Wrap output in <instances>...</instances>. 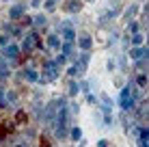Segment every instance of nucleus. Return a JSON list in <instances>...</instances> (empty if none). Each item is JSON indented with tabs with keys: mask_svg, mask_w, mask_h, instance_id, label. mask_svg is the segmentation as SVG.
<instances>
[{
	"mask_svg": "<svg viewBox=\"0 0 149 147\" xmlns=\"http://www.w3.org/2000/svg\"><path fill=\"white\" fill-rule=\"evenodd\" d=\"M61 106H65V100H52V102L45 106V110H43V123H52V121L56 119V115H58Z\"/></svg>",
	"mask_w": 149,
	"mask_h": 147,
	"instance_id": "obj_1",
	"label": "nucleus"
},
{
	"mask_svg": "<svg viewBox=\"0 0 149 147\" xmlns=\"http://www.w3.org/2000/svg\"><path fill=\"white\" fill-rule=\"evenodd\" d=\"M56 78H58V65L54 61H48L43 65V76H39V80L41 82H50V80H56Z\"/></svg>",
	"mask_w": 149,
	"mask_h": 147,
	"instance_id": "obj_2",
	"label": "nucleus"
},
{
	"mask_svg": "<svg viewBox=\"0 0 149 147\" xmlns=\"http://www.w3.org/2000/svg\"><path fill=\"white\" fill-rule=\"evenodd\" d=\"M41 39H39V35L37 33H30V35H26V39H24V45H22V52L24 54H30L35 48H41Z\"/></svg>",
	"mask_w": 149,
	"mask_h": 147,
	"instance_id": "obj_3",
	"label": "nucleus"
},
{
	"mask_svg": "<svg viewBox=\"0 0 149 147\" xmlns=\"http://www.w3.org/2000/svg\"><path fill=\"white\" fill-rule=\"evenodd\" d=\"M119 104H121L123 110L134 108V93H132L130 89H123V91H121V98H119Z\"/></svg>",
	"mask_w": 149,
	"mask_h": 147,
	"instance_id": "obj_4",
	"label": "nucleus"
},
{
	"mask_svg": "<svg viewBox=\"0 0 149 147\" xmlns=\"http://www.w3.org/2000/svg\"><path fill=\"white\" fill-rule=\"evenodd\" d=\"M61 35H63L65 41H74V39H76V30H74V26H71L69 22L61 24Z\"/></svg>",
	"mask_w": 149,
	"mask_h": 147,
	"instance_id": "obj_5",
	"label": "nucleus"
},
{
	"mask_svg": "<svg viewBox=\"0 0 149 147\" xmlns=\"http://www.w3.org/2000/svg\"><path fill=\"white\" fill-rule=\"evenodd\" d=\"M17 54H19V48H17V45H13V43L2 48V56H4V59H15Z\"/></svg>",
	"mask_w": 149,
	"mask_h": 147,
	"instance_id": "obj_6",
	"label": "nucleus"
},
{
	"mask_svg": "<svg viewBox=\"0 0 149 147\" xmlns=\"http://www.w3.org/2000/svg\"><path fill=\"white\" fill-rule=\"evenodd\" d=\"M80 9H82L80 0H67V2H65V11L67 13H80Z\"/></svg>",
	"mask_w": 149,
	"mask_h": 147,
	"instance_id": "obj_7",
	"label": "nucleus"
},
{
	"mask_svg": "<svg viewBox=\"0 0 149 147\" xmlns=\"http://www.w3.org/2000/svg\"><path fill=\"white\" fill-rule=\"evenodd\" d=\"M24 11H26L24 4H15V7H11V11H9V20H19L24 15Z\"/></svg>",
	"mask_w": 149,
	"mask_h": 147,
	"instance_id": "obj_8",
	"label": "nucleus"
},
{
	"mask_svg": "<svg viewBox=\"0 0 149 147\" xmlns=\"http://www.w3.org/2000/svg\"><path fill=\"white\" fill-rule=\"evenodd\" d=\"M130 56L136 59V61H138V59H145V56H147V48H143V45H136V48L130 50Z\"/></svg>",
	"mask_w": 149,
	"mask_h": 147,
	"instance_id": "obj_9",
	"label": "nucleus"
},
{
	"mask_svg": "<svg viewBox=\"0 0 149 147\" xmlns=\"http://www.w3.org/2000/svg\"><path fill=\"white\" fill-rule=\"evenodd\" d=\"M78 43H80V48H82V50H91V45H93V39H91L89 35H80Z\"/></svg>",
	"mask_w": 149,
	"mask_h": 147,
	"instance_id": "obj_10",
	"label": "nucleus"
},
{
	"mask_svg": "<svg viewBox=\"0 0 149 147\" xmlns=\"http://www.w3.org/2000/svg\"><path fill=\"white\" fill-rule=\"evenodd\" d=\"M134 15H136V4H132V7L125 9V20L127 22H134Z\"/></svg>",
	"mask_w": 149,
	"mask_h": 147,
	"instance_id": "obj_11",
	"label": "nucleus"
},
{
	"mask_svg": "<svg viewBox=\"0 0 149 147\" xmlns=\"http://www.w3.org/2000/svg\"><path fill=\"white\" fill-rule=\"evenodd\" d=\"M24 76H26V80H30V82H35V80H39V74L35 72V69H26V72H24Z\"/></svg>",
	"mask_w": 149,
	"mask_h": 147,
	"instance_id": "obj_12",
	"label": "nucleus"
},
{
	"mask_svg": "<svg viewBox=\"0 0 149 147\" xmlns=\"http://www.w3.org/2000/svg\"><path fill=\"white\" fill-rule=\"evenodd\" d=\"M26 119H28L26 110H17V113H15V123H24Z\"/></svg>",
	"mask_w": 149,
	"mask_h": 147,
	"instance_id": "obj_13",
	"label": "nucleus"
},
{
	"mask_svg": "<svg viewBox=\"0 0 149 147\" xmlns=\"http://www.w3.org/2000/svg\"><path fill=\"white\" fill-rule=\"evenodd\" d=\"M102 102H104V110H106V113H110V108H112V100L104 93V95H102Z\"/></svg>",
	"mask_w": 149,
	"mask_h": 147,
	"instance_id": "obj_14",
	"label": "nucleus"
},
{
	"mask_svg": "<svg viewBox=\"0 0 149 147\" xmlns=\"http://www.w3.org/2000/svg\"><path fill=\"white\" fill-rule=\"evenodd\" d=\"M48 45H50V48H58V45H61V41H58V37H56V35H50V37H48Z\"/></svg>",
	"mask_w": 149,
	"mask_h": 147,
	"instance_id": "obj_15",
	"label": "nucleus"
},
{
	"mask_svg": "<svg viewBox=\"0 0 149 147\" xmlns=\"http://www.w3.org/2000/svg\"><path fill=\"white\" fill-rule=\"evenodd\" d=\"M9 130H11V123H9V121L0 125V139H7V132H9Z\"/></svg>",
	"mask_w": 149,
	"mask_h": 147,
	"instance_id": "obj_16",
	"label": "nucleus"
},
{
	"mask_svg": "<svg viewBox=\"0 0 149 147\" xmlns=\"http://www.w3.org/2000/svg\"><path fill=\"white\" fill-rule=\"evenodd\" d=\"M9 69H7V61H0V78H7Z\"/></svg>",
	"mask_w": 149,
	"mask_h": 147,
	"instance_id": "obj_17",
	"label": "nucleus"
},
{
	"mask_svg": "<svg viewBox=\"0 0 149 147\" xmlns=\"http://www.w3.org/2000/svg\"><path fill=\"white\" fill-rule=\"evenodd\" d=\"M132 41H134V45H143V41H145V37H143L141 33H134V35H132Z\"/></svg>",
	"mask_w": 149,
	"mask_h": 147,
	"instance_id": "obj_18",
	"label": "nucleus"
},
{
	"mask_svg": "<svg viewBox=\"0 0 149 147\" xmlns=\"http://www.w3.org/2000/svg\"><path fill=\"white\" fill-rule=\"evenodd\" d=\"M69 134H71V139H74V141H80V139H82V130H80V128H71Z\"/></svg>",
	"mask_w": 149,
	"mask_h": 147,
	"instance_id": "obj_19",
	"label": "nucleus"
},
{
	"mask_svg": "<svg viewBox=\"0 0 149 147\" xmlns=\"http://www.w3.org/2000/svg\"><path fill=\"white\" fill-rule=\"evenodd\" d=\"M71 48H74L71 41H65V43H63V56H69V54H71Z\"/></svg>",
	"mask_w": 149,
	"mask_h": 147,
	"instance_id": "obj_20",
	"label": "nucleus"
},
{
	"mask_svg": "<svg viewBox=\"0 0 149 147\" xmlns=\"http://www.w3.org/2000/svg\"><path fill=\"white\" fill-rule=\"evenodd\" d=\"M136 84H138V87H147V76L145 74H141V76H138V78H136Z\"/></svg>",
	"mask_w": 149,
	"mask_h": 147,
	"instance_id": "obj_21",
	"label": "nucleus"
},
{
	"mask_svg": "<svg viewBox=\"0 0 149 147\" xmlns=\"http://www.w3.org/2000/svg\"><path fill=\"white\" fill-rule=\"evenodd\" d=\"M33 24H37V26H45V17H43V15H35Z\"/></svg>",
	"mask_w": 149,
	"mask_h": 147,
	"instance_id": "obj_22",
	"label": "nucleus"
},
{
	"mask_svg": "<svg viewBox=\"0 0 149 147\" xmlns=\"http://www.w3.org/2000/svg\"><path fill=\"white\" fill-rule=\"evenodd\" d=\"M78 89H80V84L71 82V84H69V95H78Z\"/></svg>",
	"mask_w": 149,
	"mask_h": 147,
	"instance_id": "obj_23",
	"label": "nucleus"
},
{
	"mask_svg": "<svg viewBox=\"0 0 149 147\" xmlns=\"http://www.w3.org/2000/svg\"><path fill=\"white\" fill-rule=\"evenodd\" d=\"M39 147H52L50 141H48V136H41V139H39Z\"/></svg>",
	"mask_w": 149,
	"mask_h": 147,
	"instance_id": "obj_24",
	"label": "nucleus"
},
{
	"mask_svg": "<svg viewBox=\"0 0 149 147\" xmlns=\"http://www.w3.org/2000/svg\"><path fill=\"white\" fill-rule=\"evenodd\" d=\"M56 7V0H48V2H45V9H54Z\"/></svg>",
	"mask_w": 149,
	"mask_h": 147,
	"instance_id": "obj_25",
	"label": "nucleus"
},
{
	"mask_svg": "<svg viewBox=\"0 0 149 147\" xmlns=\"http://www.w3.org/2000/svg\"><path fill=\"white\" fill-rule=\"evenodd\" d=\"M15 98H17V95H15L13 91H11V93H7V102H15Z\"/></svg>",
	"mask_w": 149,
	"mask_h": 147,
	"instance_id": "obj_26",
	"label": "nucleus"
},
{
	"mask_svg": "<svg viewBox=\"0 0 149 147\" xmlns=\"http://www.w3.org/2000/svg\"><path fill=\"white\" fill-rule=\"evenodd\" d=\"M130 30H132V33H136V30H138V26H136V22H130Z\"/></svg>",
	"mask_w": 149,
	"mask_h": 147,
	"instance_id": "obj_27",
	"label": "nucleus"
},
{
	"mask_svg": "<svg viewBox=\"0 0 149 147\" xmlns=\"http://www.w3.org/2000/svg\"><path fill=\"white\" fill-rule=\"evenodd\" d=\"M97 147H108V143H106V141H100V143H97Z\"/></svg>",
	"mask_w": 149,
	"mask_h": 147,
	"instance_id": "obj_28",
	"label": "nucleus"
},
{
	"mask_svg": "<svg viewBox=\"0 0 149 147\" xmlns=\"http://www.w3.org/2000/svg\"><path fill=\"white\" fill-rule=\"evenodd\" d=\"M19 147H26V145H19Z\"/></svg>",
	"mask_w": 149,
	"mask_h": 147,
	"instance_id": "obj_29",
	"label": "nucleus"
},
{
	"mask_svg": "<svg viewBox=\"0 0 149 147\" xmlns=\"http://www.w3.org/2000/svg\"><path fill=\"white\" fill-rule=\"evenodd\" d=\"M78 147H82V145H78Z\"/></svg>",
	"mask_w": 149,
	"mask_h": 147,
	"instance_id": "obj_30",
	"label": "nucleus"
},
{
	"mask_svg": "<svg viewBox=\"0 0 149 147\" xmlns=\"http://www.w3.org/2000/svg\"><path fill=\"white\" fill-rule=\"evenodd\" d=\"M91 2H93V0H91Z\"/></svg>",
	"mask_w": 149,
	"mask_h": 147,
	"instance_id": "obj_31",
	"label": "nucleus"
}]
</instances>
